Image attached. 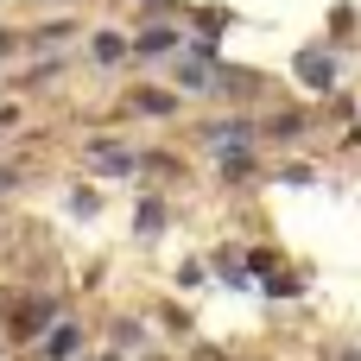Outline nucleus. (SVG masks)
<instances>
[{
	"instance_id": "f257e3e1",
	"label": "nucleus",
	"mask_w": 361,
	"mask_h": 361,
	"mask_svg": "<svg viewBox=\"0 0 361 361\" xmlns=\"http://www.w3.org/2000/svg\"><path fill=\"white\" fill-rule=\"evenodd\" d=\"M298 82L317 89V95H330V89H336V57H330V51H305V57H298Z\"/></svg>"
},
{
	"instance_id": "f03ea898",
	"label": "nucleus",
	"mask_w": 361,
	"mask_h": 361,
	"mask_svg": "<svg viewBox=\"0 0 361 361\" xmlns=\"http://www.w3.org/2000/svg\"><path fill=\"white\" fill-rule=\"evenodd\" d=\"M203 140H209L216 152H247V146H254V121H209Z\"/></svg>"
},
{
	"instance_id": "7ed1b4c3",
	"label": "nucleus",
	"mask_w": 361,
	"mask_h": 361,
	"mask_svg": "<svg viewBox=\"0 0 361 361\" xmlns=\"http://www.w3.org/2000/svg\"><path fill=\"white\" fill-rule=\"evenodd\" d=\"M76 349H82V330H76V324H57V336H51V343H44V355H51V361L76 355Z\"/></svg>"
},
{
	"instance_id": "20e7f679",
	"label": "nucleus",
	"mask_w": 361,
	"mask_h": 361,
	"mask_svg": "<svg viewBox=\"0 0 361 361\" xmlns=\"http://www.w3.org/2000/svg\"><path fill=\"white\" fill-rule=\"evenodd\" d=\"M298 133H305V121H298V114H279V121L267 127V140H298Z\"/></svg>"
},
{
	"instance_id": "39448f33",
	"label": "nucleus",
	"mask_w": 361,
	"mask_h": 361,
	"mask_svg": "<svg viewBox=\"0 0 361 361\" xmlns=\"http://www.w3.org/2000/svg\"><path fill=\"white\" fill-rule=\"evenodd\" d=\"M114 343H121V349H140V343H146V330H140V324H121V330H114Z\"/></svg>"
},
{
	"instance_id": "423d86ee",
	"label": "nucleus",
	"mask_w": 361,
	"mask_h": 361,
	"mask_svg": "<svg viewBox=\"0 0 361 361\" xmlns=\"http://www.w3.org/2000/svg\"><path fill=\"white\" fill-rule=\"evenodd\" d=\"M171 44H178V32H146V44H140V51H171Z\"/></svg>"
},
{
	"instance_id": "0eeeda50",
	"label": "nucleus",
	"mask_w": 361,
	"mask_h": 361,
	"mask_svg": "<svg viewBox=\"0 0 361 361\" xmlns=\"http://www.w3.org/2000/svg\"><path fill=\"white\" fill-rule=\"evenodd\" d=\"M140 108H146V114H171V95H152V89H146V95H140Z\"/></svg>"
}]
</instances>
